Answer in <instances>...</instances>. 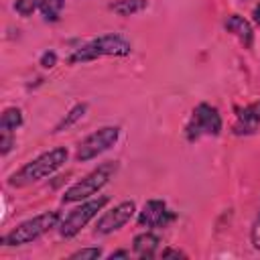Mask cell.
I'll list each match as a JSON object with an SVG mask.
<instances>
[{
  "label": "cell",
  "mask_w": 260,
  "mask_h": 260,
  "mask_svg": "<svg viewBox=\"0 0 260 260\" xmlns=\"http://www.w3.org/2000/svg\"><path fill=\"white\" fill-rule=\"evenodd\" d=\"M69 158V152L65 146H57V148H51L39 156H35L32 160L24 162L16 173H12L8 177V185L10 187H26V185H32L49 175H53L55 171H59Z\"/></svg>",
  "instance_id": "1"
},
{
  "label": "cell",
  "mask_w": 260,
  "mask_h": 260,
  "mask_svg": "<svg viewBox=\"0 0 260 260\" xmlns=\"http://www.w3.org/2000/svg\"><path fill=\"white\" fill-rule=\"evenodd\" d=\"M130 53H132V43L126 37L118 32H108L75 49L69 57V63H85V61H95L100 57H128Z\"/></svg>",
  "instance_id": "2"
},
{
  "label": "cell",
  "mask_w": 260,
  "mask_h": 260,
  "mask_svg": "<svg viewBox=\"0 0 260 260\" xmlns=\"http://www.w3.org/2000/svg\"><path fill=\"white\" fill-rule=\"evenodd\" d=\"M61 221V211L51 209V211H43L22 223H18L16 228H12L6 236H2L0 244L2 246H24L30 244L35 240H39L41 236H45L47 232H51L53 228H57Z\"/></svg>",
  "instance_id": "3"
},
{
  "label": "cell",
  "mask_w": 260,
  "mask_h": 260,
  "mask_svg": "<svg viewBox=\"0 0 260 260\" xmlns=\"http://www.w3.org/2000/svg\"><path fill=\"white\" fill-rule=\"evenodd\" d=\"M118 171V162L116 160H108V162H102L98 169H93L91 173H87L83 179H79L77 183H73L61 197L63 203H75V201H83V199H89L93 197L100 189H104L110 179L116 175Z\"/></svg>",
  "instance_id": "4"
},
{
  "label": "cell",
  "mask_w": 260,
  "mask_h": 260,
  "mask_svg": "<svg viewBox=\"0 0 260 260\" xmlns=\"http://www.w3.org/2000/svg\"><path fill=\"white\" fill-rule=\"evenodd\" d=\"M223 128V120L211 104H197L191 112V118L185 126V136L189 142L199 140L201 136H219Z\"/></svg>",
  "instance_id": "5"
},
{
  "label": "cell",
  "mask_w": 260,
  "mask_h": 260,
  "mask_svg": "<svg viewBox=\"0 0 260 260\" xmlns=\"http://www.w3.org/2000/svg\"><path fill=\"white\" fill-rule=\"evenodd\" d=\"M108 201H110L108 195H100V197L89 199V201H83L81 205H77L75 209H71L65 217H61V221L57 225L61 238H73V236H77L98 215V211H102L108 205Z\"/></svg>",
  "instance_id": "6"
},
{
  "label": "cell",
  "mask_w": 260,
  "mask_h": 260,
  "mask_svg": "<svg viewBox=\"0 0 260 260\" xmlns=\"http://www.w3.org/2000/svg\"><path fill=\"white\" fill-rule=\"evenodd\" d=\"M120 138V128L118 126H102L95 132H91L87 138H83L77 144L75 150V160L77 162H87L100 154H104L106 150H110Z\"/></svg>",
  "instance_id": "7"
},
{
  "label": "cell",
  "mask_w": 260,
  "mask_h": 260,
  "mask_svg": "<svg viewBox=\"0 0 260 260\" xmlns=\"http://www.w3.org/2000/svg\"><path fill=\"white\" fill-rule=\"evenodd\" d=\"M136 213V203L134 201H122L118 205H114L112 209L104 211L102 217L95 221V234L100 236H108L118 232L120 228H124Z\"/></svg>",
  "instance_id": "8"
},
{
  "label": "cell",
  "mask_w": 260,
  "mask_h": 260,
  "mask_svg": "<svg viewBox=\"0 0 260 260\" xmlns=\"http://www.w3.org/2000/svg\"><path fill=\"white\" fill-rule=\"evenodd\" d=\"M175 217V211H171L162 199H148L138 211V225L144 230H158L167 228Z\"/></svg>",
  "instance_id": "9"
},
{
  "label": "cell",
  "mask_w": 260,
  "mask_h": 260,
  "mask_svg": "<svg viewBox=\"0 0 260 260\" xmlns=\"http://www.w3.org/2000/svg\"><path fill=\"white\" fill-rule=\"evenodd\" d=\"M236 124H234V134L238 136H248L254 134L260 128V102H254L246 108L236 110Z\"/></svg>",
  "instance_id": "10"
},
{
  "label": "cell",
  "mask_w": 260,
  "mask_h": 260,
  "mask_svg": "<svg viewBox=\"0 0 260 260\" xmlns=\"http://www.w3.org/2000/svg\"><path fill=\"white\" fill-rule=\"evenodd\" d=\"M223 26H225V30L232 32L246 49L252 47V43H254V30H252V24H250L244 16H240V14H230Z\"/></svg>",
  "instance_id": "11"
},
{
  "label": "cell",
  "mask_w": 260,
  "mask_h": 260,
  "mask_svg": "<svg viewBox=\"0 0 260 260\" xmlns=\"http://www.w3.org/2000/svg\"><path fill=\"white\" fill-rule=\"evenodd\" d=\"M158 246H160V238L152 232H142L138 234L134 240H132V250L138 258L146 260V258H154L156 252H158Z\"/></svg>",
  "instance_id": "12"
},
{
  "label": "cell",
  "mask_w": 260,
  "mask_h": 260,
  "mask_svg": "<svg viewBox=\"0 0 260 260\" xmlns=\"http://www.w3.org/2000/svg\"><path fill=\"white\" fill-rule=\"evenodd\" d=\"M20 126H22V110L16 108V106L6 108L0 116V132L14 134V130L20 128Z\"/></svg>",
  "instance_id": "13"
},
{
  "label": "cell",
  "mask_w": 260,
  "mask_h": 260,
  "mask_svg": "<svg viewBox=\"0 0 260 260\" xmlns=\"http://www.w3.org/2000/svg\"><path fill=\"white\" fill-rule=\"evenodd\" d=\"M148 6V0H116L114 4H110V10H114L120 16H132L142 12Z\"/></svg>",
  "instance_id": "14"
},
{
  "label": "cell",
  "mask_w": 260,
  "mask_h": 260,
  "mask_svg": "<svg viewBox=\"0 0 260 260\" xmlns=\"http://www.w3.org/2000/svg\"><path fill=\"white\" fill-rule=\"evenodd\" d=\"M85 112H87V104H75V106L65 114V118H61V122L55 126V132H61V130H65V128H71L75 122H79V120L85 116Z\"/></svg>",
  "instance_id": "15"
},
{
  "label": "cell",
  "mask_w": 260,
  "mask_h": 260,
  "mask_svg": "<svg viewBox=\"0 0 260 260\" xmlns=\"http://www.w3.org/2000/svg\"><path fill=\"white\" fill-rule=\"evenodd\" d=\"M63 8H65V0H47L45 6L41 8V14L47 22H57L61 18Z\"/></svg>",
  "instance_id": "16"
},
{
  "label": "cell",
  "mask_w": 260,
  "mask_h": 260,
  "mask_svg": "<svg viewBox=\"0 0 260 260\" xmlns=\"http://www.w3.org/2000/svg\"><path fill=\"white\" fill-rule=\"evenodd\" d=\"M47 0H14V10L20 16H32L35 12H41V8L45 6Z\"/></svg>",
  "instance_id": "17"
},
{
  "label": "cell",
  "mask_w": 260,
  "mask_h": 260,
  "mask_svg": "<svg viewBox=\"0 0 260 260\" xmlns=\"http://www.w3.org/2000/svg\"><path fill=\"white\" fill-rule=\"evenodd\" d=\"M100 256H102V248H98V246H93V248H81V250L69 254L71 260H98Z\"/></svg>",
  "instance_id": "18"
},
{
  "label": "cell",
  "mask_w": 260,
  "mask_h": 260,
  "mask_svg": "<svg viewBox=\"0 0 260 260\" xmlns=\"http://www.w3.org/2000/svg\"><path fill=\"white\" fill-rule=\"evenodd\" d=\"M250 240H252V246L256 250H260V209H258V215L252 223V232H250Z\"/></svg>",
  "instance_id": "19"
},
{
  "label": "cell",
  "mask_w": 260,
  "mask_h": 260,
  "mask_svg": "<svg viewBox=\"0 0 260 260\" xmlns=\"http://www.w3.org/2000/svg\"><path fill=\"white\" fill-rule=\"evenodd\" d=\"M12 144H14V136H12V134H6V132H0V152H2L4 156L10 152Z\"/></svg>",
  "instance_id": "20"
},
{
  "label": "cell",
  "mask_w": 260,
  "mask_h": 260,
  "mask_svg": "<svg viewBox=\"0 0 260 260\" xmlns=\"http://www.w3.org/2000/svg\"><path fill=\"white\" fill-rule=\"evenodd\" d=\"M45 69H51V67H55V63H57V55H55V51H45L43 55H41V61H39Z\"/></svg>",
  "instance_id": "21"
},
{
  "label": "cell",
  "mask_w": 260,
  "mask_h": 260,
  "mask_svg": "<svg viewBox=\"0 0 260 260\" xmlns=\"http://www.w3.org/2000/svg\"><path fill=\"white\" fill-rule=\"evenodd\" d=\"M160 258H185V254L181 250H173V248H167L160 252Z\"/></svg>",
  "instance_id": "22"
},
{
  "label": "cell",
  "mask_w": 260,
  "mask_h": 260,
  "mask_svg": "<svg viewBox=\"0 0 260 260\" xmlns=\"http://www.w3.org/2000/svg\"><path fill=\"white\" fill-rule=\"evenodd\" d=\"M116 258H130V252L128 250H116L108 256V260H116Z\"/></svg>",
  "instance_id": "23"
},
{
  "label": "cell",
  "mask_w": 260,
  "mask_h": 260,
  "mask_svg": "<svg viewBox=\"0 0 260 260\" xmlns=\"http://www.w3.org/2000/svg\"><path fill=\"white\" fill-rule=\"evenodd\" d=\"M252 18H254V22L260 26V4H256V8L252 10Z\"/></svg>",
  "instance_id": "24"
}]
</instances>
